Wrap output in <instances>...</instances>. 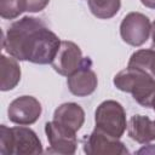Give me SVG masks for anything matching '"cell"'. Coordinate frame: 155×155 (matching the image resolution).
<instances>
[{"label": "cell", "instance_id": "5bb4252c", "mask_svg": "<svg viewBox=\"0 0 155 155\" xmlns=\"http://www.w3.org/2000/svg\"><path fill=\"white\" fill-rule=\"evenodd\" d=\"M127 67L142 69L155 79V47L151 46L150 48L138 50L132 53Z\"/></svg>", "mask_w": 155, "mask_h": 155}, {"label": "cell", "instance_id": "2e32d148", "mask_svg": "<svg viewBox=\"0 0 155 155\" xmlns=\"http://www.w3.org/2000/svg\"><path fill=\"white\" fill-rule=\"evenodd\" d=\"M24 11L25 0H0V16L4 19H15Z\"/></svg>", "mask_w": 155, "mask_h": 155}, {"label": "cell", "instance_id": "6da1fadb", "mask_svg": "<svg viewBox=\"0 0 155 155\" xmlns=\"http://www.w3.org/2000/svg\"><path fill=\"white\" fill-rule=\"evenodd\" d=\"M61 45L59 38L35 17L13 22L2 38V48L18 61L51 64Z\"/></svg>", "mask_w": 155, "mask_h": 155}, {"label": "cell", "instance_id": "9c48e42d", "mask_svg": "<svg viewBox=\"0 0 155 155\" xmlns=\"http://www.w3.org/2000/svg\"><path fill=\"white\" fill-rule=\"evenodd\" d=\"M67 85L69 91L78 97H86L96 91L98 79L92 69V61L90 57H84L80 68L68 76Z\"/></svg>", "mask_w": 155, "mask_h": 155}, {"label": "cell", "instance_id": "7a4b0ae2", "mask_svg": "<svg viewBox=\"0 0 155 155\" xmlns=\"http://www.w3.org/2000/svg\"><path fill=\"white\" fill-rule=\"evenodd\" d=\"M113 82L117 90L131 93L142 107L151 108L155 98V79L147 71L127 67L114 76Z\"/></svg>", "mask_w": 155, "mask_h": 155}, {"label": "cell", "instance_id": "5b68a950", "mask_svg": "<svg viewBox=\"0 0 155 155\" xmlns=\"http://www.w3.org/2000/svg\"><path fill=\"white\" fill-rule=\"evenodd\" d=\"M151 33V23L149 18L140 12L127 13L120 24L121 39L134 47L142 46Z\"/></svg>", "mask_w": 155, "mask_h": 155}, {"label": "cell", "instance_id": "52a82bcc", "mask_svg": "<svg viewBox=\"0 0 155 155\" xmlns=\"http://www.w3.org/2000/svg\"><path fill=\"white\" fill-rule=\"evenodd\" d=\"M42 113L40 102L33 96H21L13 99L7 109L8 120L16 125L28 126L36 122Z\"/></svg>", "mask_w": 155, "mask_h": 155}, {"label": "cell", "instance_id": "ba28073f", "mask_svg": "<svg viewBox=\"0 0 155 155\" xmlns=\"http://www.w3.org/2000/svg\"><path fill=\"white\" fill-rule=\"evenodd\" d=\"M84 151L87 155H124L130 153L119 138L109 136L98 128H94L85 139Z\"/></svg>", "mask_w": 155, "mask_h": 155}, {"label": "cell", "instance_id": "8fae6325", "mask_svg": "<svg viewBox=\"0 0 155 155\" xmlns=\"http://www.w3.org/2000/svg\"><path fill=\"white\" fill-rule=\"evenodd\" d=\"M127 133L139 144L155 140V121L145 115H133L127 124Z\"/></svg>", "mask_w": 155, "mask_h": 155}, {"label": "cell", "instance_id": "8992f818", "mask_svg": "<svg viewBox=\"0 0 155 155\" xmlns=\"http://www.w3.org/2000/svg\"><path fill=\"white\" fill-rule=\"evenodd\" d=\"M45 133L50 143V151L70 155L74 154L78 147L76 132L71 128L52 120L46 122Z\"/></svg>", "mask_w": 155, "mask_h": 155}, {"label": "cell", "instance_id": "ac0fdd59", "mask_svg": "<svg viewBox=\"0 0 155 155\" xmlns=\"http://www.w3.org/2000/svg\"><path fill=\"white\" fill-rule=\"evenodd\" d=\"M140 2L148 8H155V0H140Z\"/></svg>", "mask_w": 155, "mask_h": 155}, {"label": "cell", "instance_id": "277c9868", "mask_svg": "<svg viewBox=\"0 0 155 155\" xmlns=\"http://www.w3.org/2000/svg\"><path fill=\"white\" fill-rule=\"evenodd\" d=\"M94 122L96 128L109 136L120 138L127 127L125 109L116 101H104L96 109Z\"/></svg>", "mask_w": 155, "mask_h": 155}, {"label": "cell", "instance_id": "4fadbf2b", "mask_svg": "<svg viewBox=\"0 0 155 155\" xmlns=\"http://www.w3.org/2000/svg\"><path fill=\"white\" fill-rule=\"evenodd\" d=\"M15 57L1 54L0 57V90L10 91L21 80V68Z\"/></svg>", "mask_w": 155, "mask_h": 155}, {"label": "cell", "instance_id": "e0dca14e", "mask_svg": "<svg viewBox=\"0 0 155 155\" xmlns=\"http://www.w3.org/2000/svg\"><path fill=\"white\" fill-rule=\"evenodd\" d=\"M50 0H25V6L28 12H40L47 5Z\"/></svg>", "mask_w": 155, "mask_h": 155}, {"label": "cell", "instance_id": "3957f363", "mask_svg": "<svg viewBox=\"0 0 155 155\" xmlns=\"http://www.w3.org/2000/svg\"><path fill=\"white\" fill-rule=\"evenodd\" d=\"M42 153L38 134L29 127L0 126V154L2 155H35Z\"/></svg>", "mask_w": 155, "mask_h": 155}, {"label": "cell", "instance_id": "9a60e30c", "mask_svg": "<svg viewBox=\"0 0 155 155\" xmlns=\"http://www.w3.org/2000/svg\"><path fill=\"white\" fill-rule=\"evenodd\" d=\"M88 7L94 17L109 19L119 12L121 0H88Z\"/></svg>", "mask_w": 155, "mask_h": 155}, {"label": "cell", "instance_id": "7c38bea8", "mask_svg": "<svg viewBox=\"0 0 155 155\" xmlns=\"http://www.w3.org/2000/svg\"><path fill=\"white\" fill-rule=\"evenodd\" d=\"M53 120L76 132L85 122V111L76 103H63L54 110Z\"/></svg>", "mask_w": 155, "mask_h": 155}, {"label": "cell", "instance_id": "d6986e66", "mask_svg": "<svg viewBox=\"0 0 155 155\" xmlns=\"http://www.w3.org/2000/svg\"><path fill=\"white\" fill-rule=\"evenodd\" d=\"M151 39H153V46L155 47V21L151 23Z\"/></svg>", "mask_w": 155, "mask_h": 155}, {"label": "cell", "instance_id": "30bf717a", "mask_svg": "<svg viewBox=\"0 0 155 155\" xmlns=\"http://www.w3.org/2000/svg\"><path fill=\"white\" fill-rule=\"evenodd\" d=\"M84 61L80 47L73 41H61L59 48L52 61V68L61 75L69 76L76 71Z\"/></svg>", "mask_w": 155, "mask_h": 155}, {"label": "cell", "instance_id": "ffe728a7", "mask_svg": "<svg viewBox=\"0 0 155 155\" xmlns=\"http://www.w3.org/2000/svg\"><path fill=\"white\" fill-rule=\"evenodd\" d=\"M151 108H153L154 111H155V98H154V101H153V105H151Z\"/></svg>", "mask_w": 155, "mask_h": 155}]
</instances>
